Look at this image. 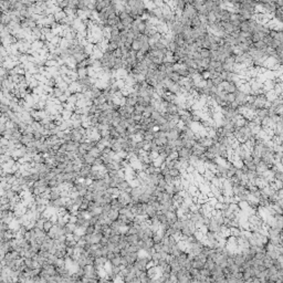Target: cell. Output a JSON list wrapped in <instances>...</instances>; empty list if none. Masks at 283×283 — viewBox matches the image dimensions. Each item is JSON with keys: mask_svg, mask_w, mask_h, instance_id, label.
Wrapping results in <instances>:
<instances>
[{"mask_svg": "<svg viewBox=\"0 0 283 283\" xmlns=\"http://www.w3.org/2000/svg\"><path fill=\"white\" fill-rule=\"evenodd\" d=\"M234 98H236L234 102H236L239 106H244V105L249 102L250 95L244 93V92H242L241 90H237V91L234 92Z\"/></svg>", "mask_w": 283, "mask_h": 283, "instance_id": "obj_1", "label": "cell"}, {"mask_svg": "<svg viewBox=\"0 0 283 283\" xmlns=\"http://www.w3.org/2000/svg\"><path fill=\"white\" fill-rule=\"evenodd\" d=\"M219 90L225 93H234V92L239 90L238 85L234 82L231 81H222L221 84L219 85Z\"/></svg>", "mask_w": 283, "mask_h": 283, "instance_id": "obj_2", "label": "cell"}, {"mask_svg": "<svg viewBox=\"0 0 283 283\" xmlns=\"http://www.w3.org/2000/svg\"><path fill=\"white\" fill-rule=\"evenodd\" d=\"M119 21L124 25L125 29H126V30H129L132 28V25H133V22H134L135 19L133 18L131 15H128L127 12H125V11L122 13H119Z\"/></svg>", "mask_w": 283, "mask_h": 283, "instance_id": "obj_3", "label": "cell"}, {"mask_svg": "<svg viewBox=\"0 0 283 283\" xmlns=\"http://www.w3.org/2000/svg\"><path fill=\"white\" fill-rule=\"evenodd\" d=\"M192 156V148H187V147H181L177 150V157L179 159H185V160H189L190 157Z\"/></svg>", "mask_w": 283, "mask_h": 283, "instance_id": "obj_4", "label": "cell"}, {"mask_svg": "<svg viewBox=\"0 0 283 283\" xmlns=\"http://www.w3.org/2000/svg\"><path fill=\"white\" fill-rule=\"evenodd\" d=\"M91 171H92V166L91 165H82L81 166V171L78 174L79 178L81 179H91Z\"/></svg>", "mask_w": 283, "mask_h": 283, "instance_id": "obj_5", "label": "cell"}, {"mask_svg": "<svg viewBox=\"0 0 283 283\" xmlns=\"http://www.w3.org/2000/svg\"><path fill=\"white\" fill-rule=\"evenodd\" d=\"M192 155L198 156V157H201V156H202L205 153H206V150H207V147L202 146L201 144H199V143H197V142H196V144L194 145V146H192Z\"/></svg>", "mask_w": 283, "mask_h": 283, "instance_id": "obj_6", "label": "cell"}, {"mask_svg": "<svg viewBox=\"0 0 283 283\" xmlns=\"http://www.w3.org/2000/svg\"><path fill=\"white\" fill-rule=\"evenodd\" d=\"M132 187H133V186H131V183L126 179L123 180L122 183H119V185H117V188H119L121 192H131Z\"/></svg>", "mask_w": 283, "mask_h": 283, "instance_id": "obj_7", "label": "cell"}, {"mask_svg": "<svg viewBox=\"0 0 283 283\" xmlns=\"http://www.w3.org/2000/svg\"><path fill=\"white\" fill-rule=\"evenodd\" d=\"M204 3H205V6H206V8L208 9V11H215L218 7H220L218 3L212 1V0H205Z\"/></svg>", "mask_w": 283, "mask_h": 283, "instance_id": "obj_8", "label": "cell"}, {"mask_svg": "<svg viewBox=\"0 0 283 283\" xmlns=\"http://www.w3.org/2000/svg\"><path fill=\"white\" fill-rule=\"evenodd\" d=\"M119 215H121V212H119V210H116V209H111L110 211H109V213H107V218L110 220H112V221H116V220L119 219Z\"/></svg>", "mask_w": 283, "mask_h": 283, "instance_id": "obj_9", "label": "cell"}, {"mask_svg": "<svg viewBox=\"0 0 283 283\" xmlns=\"http://www.w3.org/2000/svg\"><path fill=\"white\" fill-rule=\"evenodd\" d=\"M64 94V91L62 90V88H58V86H55V88H53V91H52L51 94L50 95V98H59L60 96H62V95Z\"/></svg>", "mask_w": 283, "mask_h": 283, "instance_id": "obj_10", "label": "cell"}, {"mask_svg": "<svg viewBox=\"0 0 283 283\" xmlns=\"http://www.w3.org/2000/svg\"><path fill=\"white\" fill-rule=\"evenodd\" d=\"M229 21L234 26H240V23L242 22L239 13H231V17H230V20H229Z\"/></svg>", "mask_w": 283, "mask_h": 283, "instance_id": "obj_11", "label": "cell"}, {"mask_svg": "<svg viewBox=\"0 0 283 283\" xmlns=\"http://www.w3.org/2000/svg\"><path fill=\"white\" fill-rule=\"evenodd\" d=\"M111 265H113V267H121L122 265V256L121 254H116L115 258H113L112 260L110 261Z\"/></svg>", "mask_w": 283, "mask_h": 283, "instance_id": "obj_12", "label": "cell"}, {"mask_svg": "<svg viewBox=\"0 0 283 283\" xmlns=\"http://www.w3.org/2000/svg\"><path fill=\"white\" fill-rule=\"evenodd\" d=\"M190 23H192V28H197L200 25H202V20H201V18L199 17V15H196L194 18H192Z\"/></svg>", "mask_w": 283, "mask_h": 283, "instance_id": "obj_13", "label": "cell"}, {"mask_svg": "<svg viewBox=\"0 0 283 283\" xmlns=\"http://www.w3.org/2000/svg\"><path fill=\"white\" fill-rule=\"evenodd\" d=\"M67 13H65V11H64L63 9L60 10V11H58V12H57V13L54 15L55 20H57V22H59V23H60L61 21H63V20H64L65 18H67Z\"/></svg>", "mask_w": 283, "mask_h": 283, "instance_id": "obj_14", "label": "cell"}, {"mask_svg": "<svg viewBox=\"0 0 283 283\" xmlns=\"http://www.w3.org/2000/svg\"><path fill=\"white\" fill-rule=\"evenodd\" d=\"M140 49H142V42H140V40L138 38H135L134 41L132 42V50L137 52L140 51Z\"/></svg>", "mask_w": 283, "mask_h": 283, "instance_id": "obj_15", "label": "cell"}, {"mask_svg": "<svg viewBox=\"0 0 283 283\" xmlns=\"http://www.w3.org/2000/svg\"><path fill=\"white\" fill-rule=\"evenodd\" d=\"M55 223L53 221H52L51 219H48L44 221V223H43V230L46 232H49L50 230H51L52 228H53V226H54Z\"/></svg>", "mask_w": 283, "mask_h": 283, "instance_id": "obj_16", "label": "cell"}, {"mask_svg": "<svg viewBox=\"0 0 283 283\" xmlns=\"http://www.w3.org/2000/svg\"><path fill=\"white\" fill-rule=\"evenodd\" d=\"M167 76H168V79L171 80L173 82H179L180 80H181V76L177 73V72H175V71H173L171 73H168Z\"/></svg>", "mask_w": 283, "mask_h": 283, "instance_id": "obj_17", "label": "cell"}, {"mask_svg": "<svg viewBox=\"0 0 283 283\" xmlns=\"http://www.w3.org/2000/svg\"><path fill=\"white\" fill-rule=\"evenodd\" d=\"M119 48V43L116 41H112V40H109V46H107V50L111 52H114L115 50H117Z\"/></svg>", "mask_w": 283, "mask_h": 283, "instance_id": "obj_18", "label": "cell"}, {"mask_svg": "<svg viewBox=\"0 0 283 283\" xmlns=\"http://www.w3.org/2000/svg\"><path fill=\"white\" fill-rule=\"evenodd\" d=\"M215 267H216L215 261H213L212 259L207 258V260H206V262H205V268L208 269V270H210V271H212L213 269H215Z\"/></svg>", "mask_w": 283, "mask_h": 283, "instance_id": "obj_19", "label": "cell"}, {"mask_svg": "<svg viewBox=\"0 0 283 283\" xmlns=\"http://www.w3.org/2000/svg\"><path fill=\"white\" fill-rule=\"evenodd\" d=\"M253 47L256 48V49H258V50H263L264 51L267 48H268V46H267V43L262 40V41H258V42H254L253 43Z\"/></svg>", "mask_w": 283, "mask_h": 283, "instance_id": "obj_20", "label": "cell"}, {"mask_svg": "<svg viewBox=\"0 0 283 283\" xmlns=\"http://www.w3.org/2000/svg\"><path fill=\"white\" fill-rule=\"evenodd\" d=\"M199 53H200L201 59H210V50L200 48L199 49Z\"/></svg>", "mask_w": 283, "mask_h": 283, "instance_id": "obj_21", "label": "cell"}, {"mask_svg": "<svg viewBox=\"0 0 283 283\" xmlns=\"http://www.w3.org/2000/svg\"><path fill=\"white\" fill-rule=\"evenodd\" d=\"M88 206H90V201L86 200V199H84V200L82 201V204L80 205L79 210H82V211H88Z\"/></svg>", "mask_w": 283, "mask_h": 283, "instance_id": "obj_22", "label": "cell"}, {"mask_svg": "<svg viewBox=\"0 0 283 283\" xmlns=\"http://www.w3.org/2000/svg\"><path fill=\"white\" fill-rule=\"evenodd\" d=\"M73 114H74V112H72V111H67V110H63V111H62V115H63V119H72Z\"/></svg>", "mask_w": 283, "mask_h": 283, "instance_id": "obj_23", "label": "cell"}, {"mask_svg": "<svg viewBox=\"0 0 283 283\" xmlns=\"http://www.w3.org/2000/svg\"><path fill=\"white\" fill-rule=\"evenodd\" d=\"M78 96H76V94L74 93V94H71L69 98H67V103L70 104H73V105H76V103H78Z\"/></svg>", "mask_w": 283, "mask_h": 283, "instance_id": "obj_24", "label": "cell"}, {"mask_svg": "<svg viewBox=\"0 0 283 283\" xmlns=\"http://www.w3.org/2000/svg\"><path fill=\"white\" fill-rule=\"evenodd\" d=\"M0 109H1V114H6V113H8L10 111V106L9 104L7 103H3V102H1V105H0Z\"/></svg>", "mask_w": 283, "mask_h": 283, "instance_id": "obj_25", "label": "cell"}, {"mask_svg": "<svg viewBox=\"0 0 283 283\" xmlns=\"http://www.w3.org/2000/svg\"><path fill=\"white\" fill-rule=\"evenodd\" d=\"M144 110H145V107L143 106V105H140V104H136L134 106V113L135 114H143Z\"/></svg>", "mask_w": 283, "mask_h": 283, "instance_id": "obj_26", "label": "cell"}, {"mask_svg": "<svg viewBox=\"0 0 283 283\" xmlns=\"http://www.w3.org/2000/svg\"><path fill=\"white\" fill-rule=\"evenodd\" d=\"M109 242H110V239H109V237H107V236H103V237L101 238L100 244H101L102 247H106Z\"/></svg>", "mask_w": 283, "mask_h": 283, "instance_id": "obj_27", "label": "cell"}, {"mask_svg": "<svg viewBox=\"0 0 283 283\" xmlns=\"http://www.w3.org/2000/svg\"><path fill=\"white\" fill-rule=\"evenodd\" d=\"M55 65H58V62L54 61V60H52V59H48L46 62V67H55Z\"/></svg>", "mask_w": 283, "mask_h": 283, "instance_id": "obj_28", "label": "cell"}, {"mask_svg": "<svg viewBox=\"0 0 283 283\" xmlns=\"http://www.w3.org/2000/svg\"><path fill=\"white\" fill-rule=\"evenodd\" d=\"M95 232V227L94 226H92V225H90V226H88L85 228V233H88V234H93Z\"/></svg>", "mask_w": 283, "mask_h": 283, "instance_id": "obj_29", "label": "cell"}, {"mask_svg": "<svg viewBox=\"0 0 283 283\" xmlns=\"http://www.w3.org/2000/svg\"><path fill=\"white\" fill-rule=\"evenodd\" d=\"M153 1H154V3L156 5V7H157V8H161V7L165 5L164 0H153Z\"/></svg>", "mask_w": 283, "mask_h": 283, "instance_id": "obj_30", "label": "cell"}, {"mask_svg": "<svg viewBox=\"0 0 283 283\" xmlns=\"http://www.w3.org/2000/svg\"><path fill=\"white\" fill-rule=\"evenodd\" d=\"M44 2H50V1H52V0H43Z\"/></svg>", "mask_w": 283, "mask_h": 283, "instance_id": "obj_31", "label": "cell"}]
</instances>
